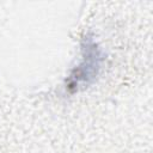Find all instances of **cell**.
Returning a JSON list of instances; mask_svg holds the SVG:
<instances>
[{"instance_id": "1", "label": "cell", "mask_w": 153, "mask_h": 153, "mask_svg": "<svg viewBox=\"0 0 153 153\" xmlns=\"http://www.w3.org/2000/svg\"><path fill=\"white\" fill-rule=\"evenodd\" d=\"M103 61L104 54L100 47L93 37L86 35L81 42V60L68 75L66 90L73 93L91 85L99 75Z\"/></svg>"}]
</instances>
